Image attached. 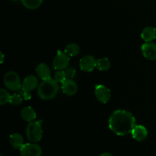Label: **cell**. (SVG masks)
<instances>
[{
  "label": "cell",
  "instance_id": "6da1fadb",
  "mask_svg": "<svg viewBox=\"0 0 156 156\" xmlns=\"http://www.w3.org/2000/svg\"><path fill=\"white\" fill-rule=\"evenodd\" d=\"M136 125L135 117L130 112L125 110H117L109 118L110 129L118 136H126L132 133Z\"/></svg>",
  "mask_w": 156,
  "mask_h": 156
},
{
  "label": "cell",
  "instance_id": "7a4b0ae2",
  "mask_svg": "<svg viewBox=\"0 0 156 156\" xmlns=\"http://www.w3.org/2000/svg\"><path fill=\"white\" fill-rule=\"evenodd\" d=\"M59 86L55 79H49L44 80L37 88V94L43 100H50L54 98L59 92Z\"/></svg>",
  "mask_w": 156,
  "mask_h": 156
},
{
  "label": "cell",
  "instance_id": "3957f363",
  "mask_svg": "<svg viewBox=\"0 0 156 156\" xmlns=\"http://www.w3.org/2000/svg\"><path fill=\"white\" fill-rule=\"evenodd\" d=\"M42 121L29 122L26 128V136L27 140L31 143H38L41 140L43 136V129L41 126Z\"/></svg>",
  "mask_w": 156,
  "mask_h": 156
},
{
  "label": "cell",
  "instance_id": "277c9868",
  "mask_svg": "<svg viewBox=\"0 0 156 156\" xmlns=\"http://www.w3.org/2000/svg\"><path fill=\"white\" fill-rule=\"evenodd\" d=\"M3 82L6 88L12 91H19L21 88L19 76L14 71H9L5 73L3 78Z\"/></svg>",
  "mask_w": 156,
  "mask_h": 156
},
{
  "label": "cell",
  "instance_id": "5b68a950",
  "mask_svg": "<svg viewBox=\"0 0 156 156\" xmlns=\"http://www.w3.org/2000/svg\"><path fill=\"white\" fill-rule=\"evenodd\" d=\"M70 62V58L65 52L58 50L56 57L54 58L53 62V68L56 70L66 69L69 66Z\"/></svg>",
  "mask_w": 156,
  "mask_h": 156
},
{
  "label": "cell",
  "instance_id": "8992f818",
  "mask_svg": "<svg viewBox=\"0 0 156 156\" xmlns=\"http://www.w3.org/2000/svg\"><path fill=\"white\" fill-rule=\"evenodd\" d=\"M21 156H41L42 149L35 143H26L20 149Z\"/></svg>",
  "mask_w": 156,
  "mask_h": 156
},
{
  "label": "cell",
  "instance_id": "52a82bcc",
  "mask_svg": "<svg viewBox=\"0 0 156 156\" xmlns=\"http://www.w3.org/2000/svg\"><path fill=\"white\" fill-rule=\"evenodd\" d=\"M94 94L100 102L106 104L111 99V93L109 88L103 85H97L94 88Z\"/></svg>",
  "mask_w": 156,
  "mask_h": 156
},
{
  "label": "cell",
  "instance_id": "ba28073f",
  "mask_svg": "<svg viewBox=\"0 0 156 156\" xmlns=\"http://www.w3.org/2000/svg\"><path fill=\"white\" fill-rule=\"evenodd\" d=\"M97 66V60L94 59V56L87 55L83 56L79 61V66L80 69L84 72H92Z\"/></svg>",
  "mask_w": 156,
  "mask_h": 156
},
{
  "label": "cell",
  "instance_id": "9c48e42d",
  "mask_svg": "<svg viewBox=\"0 0 156 156\" xmlns=\"http://www.w3.org/2000/svg\"><path fill=\"white\" fill-rule=\"evenodd\" d=\"M142 52L146 59L149 60L156 59V44L153 42H146L142 46Z\"/></svg>",
  "mask_w": 156,
  "mask_h": 156
},
{
  "label": "cell",
  "instance_id": "30bf717a",
  "mask_svg": "<svg viewBox=\"0 0 156 156\" xmlns=\"http://www.w3.org/2000/svg\"><path fill=\"white\" fill-rule=\"evenodd\" d=\"M38 85V79L34 76H28L23 80L21 83V89L30 92L34 90Z\"/></svg>",
  "mask_w": 156,
  "mask_h": 156
},
{
  "label": "cell",
  "instance_id": "8fae6325",
  "mask_svg": "<svg viewBox=\"0 0 156 156\" xmlns=\"http://www.w3.org/2000/svg\"><path fill=\"white\" fill-rule=\"evenodd\" d=\"M131 134H132V136L134 140L139 142H142L147 138L148 130L143 125L136 124L133 129Z\"/></svg>",
  "mask_w": 156,
  "mask_h": 156
},
{
  "label": "cell",
  "instance_id": "7c38bea8",
  "mask_svg": "<svg viewBox=\"0 0 156 156\" xmlns=\"http://www.w3.org/2000/svg\"><path fill=\"white\" fill-rule=\"evenodd\" d=\"M62 92L68 96L74 95L78 90V86L73 79H66L62 83Z\"/></svg>",
  "mask_w": 156,
  "mask_h": 156
},
{
  "label": "cell",
  "instance_id": "4fadbf2b",
  "mask_svg": "<svg viewBox=\"0 0 156 156\" xmlns=\"http://www.w3.org/2000/svg\"><path fill=\"white\" fill-rule=\"evenodd\" d=\"M36 73L38 77L40 79L44 80L51 79V73H50V69L48 65L46 63H40L36 67Z\"/></svg>",
  "mask_w": 156,
  "mask_h": 156
},
{
  "label": "cell",
  "instance_id": "5bb4252c",
  "mask_svg": "<svg viewBox=\"0 0 156 156\" xmlns=\"http://www.w3.org/2000/svg\"><path fill=\"white\" fill-rule=\"evenodd\" d=\"M21 117L24 121L32 122L36 119L37 114L31 107H25L21 110Z\"/></svg>",
  "mask_w": 156,
  "mask_h": 156
},
{
  "label": "cell",
  "instance_id": "9a60e30c",
  "mask_svg": "<svg viewBox=\"0 0 156 156\" xmlns=\"http://www.w3.org/2000/svg\"><path fill=\"white\" fill-rule=\"evenodd\" d=\"M141 37L146 42H152L156 37V29L153 27H146L141 33Z\"/></svg>",
  "mask_w": 156,
  "mask_h": 156
},
{
  "label": "cell",
  "instance_id": "2e32d148",
  "mask_svg": "<svg viewBox=\"0 0 156 156\" xmlns=\"http://www.w3.org/2000/svg\"><path fill=\"white\" fill-rule=\"evenodd\" d=\"M9 141H10L11 146L15 149H20L21 146L24 144V138L21 136V134L18 133L12 134L9 137Z\"/></svg>",
  "mask_w": 156,
  "mask_h": 156
},
{
  "label": "cell",
  "instance_id": "e0dca14e",
  "mask_svg": "<svg viewBox=\"0 0 156 156\" xmlns=\"http://www.w3.org/2000/svg\"><path fill=\"white\" fill-rule=\"evenodd\" d=\"M64 52L69 56H76L80 52V47L77 44L72 43L66 47Z\"/></svg>",
  "mask_w": 156,
  "mask_h": 156
},
{
  "label": "cell",
  "instance_id": "ac0fdd59",
  "mask_svg": "<svg viewBox=\"0 0 156 156\" xmlns=\"http://www.w3.org/2000/svg\"><path fill=\"white\" fill-rule=\"evenodd\" d=\"M96 68L100 71H107L111 68V62L108 58H101L97 60Z\"/></svg>",
  "mask_w": 156,
  "mask_h": 156
},
{
  "label": "cell",
  "instance_id": "d6986e66",
  "mask_svg": "<svg viewBox=\"0 0 156 156\" xmlns=\"http://www.w3.org/2000/svg\"><path fill=\"white\" fill-rule=\"evenodd\" d=\"M21 3L28 9H36L41 5L43 0H21Z\"/></svg>",
  "mask_w": 156,
  "mask_h": 156
},
{
  "label": "cell",
  "instance_id": "ffe728a7",
  "mask_svg": "<svg viewBox=\"0 0 156 156\" xmlns=\"http://www.w3.org/2000/svg\"><path fill=\"white\" fill-rule=\"evenodd\" d=\"M10 94L6 91L5 89H1L0 91V105H4L5 104L9 103L11 99Z\"/></svg>",
  "mask_w": 156,
  "mask_h": 156
},
{
  "label": "cell",
  "instance_id": "44dd1931",
  "mask_svg": "<svg viewBox=\"0 0 156 156\" xmlns=\"http://www.w3.org/2000/svg\"><path fill=\"white\" fill-rule=\"evenodd\" d=\"M22 96L20 94H14L13 95L11 96V99L9 103L12 105H19L22 103L23 101Z\"/></svg>",
  "mask_w": 156,
  "mask_h": 156
},
{
  "label": "cell",
  "instance_id": "7402d4cb",
  "mask_svg": "<svg viewBox=\"0 0 156 156\" xmlns=\"http://www.w3.org/2000/svg\"><path fill=\"white\" fill-rule=\"evenodd\" d=\"M54 79L56 80V82H58V83L62 84V82L66 79L65 72L62 71V70H57V72L55 73Z\"/></svg>",
  "mask_w": 156,
  "mask_h": 156
},
{
  "label": "cell",
  "instance_id": "603a6c76",
  "mask_svg": "<svg viewBox=\"0 0 156 156\" xmlns=\"http://www.w3.org/2000/svg\"><path fill=\"white\" fill-rule=\"evenodd\" d=\"M64 72H65L66 76V79H73V78H75L76 76V71L73 67L68 66L66 69H64Z\"/></svg>",
  "mask_w": 156,
  "mask_h": 156
},
{
  "label": "cell",
  "instance_id": "cb8c5ba5",
  "mask_svg": "<svg viewBox=\"0 0 156 156\" xmlns=\"http://www.w3.org/2000/svg\"><path fill=\"white\" fill-rule=\"evenodd\" d=\"M18 91H19V94L22 96V98L24 99V100L27 101V100H30V99L31 98V94H30V92H27V91H24V90L21 89V88Z\"/></svg>",
  "mask_w": 156,
  "mask_h": 156
},
{
  "label": "cell",
  "instance_id": "d4e9b609",
  "mask_svg": "<svg viewBox=\"0 0 156 156\" xmlns=\"http://www.w3.org/2000/svg\"><path fill=\"white\" fill-rule=\"evenodd\" d=\"M99 156H113V155L110 152H104V153H101Z\"/></svg>",
  "mask_w": 156,
  "mask_h": 156
},
{
  "label": "cell",
  "instance_id": "484cf974",
  "mask_svg": "<svg viewBox=\"0 0 156 156\" xmlns=\"http://www.w3.org/2000/svg\"><path fill=\"white\" fill-rule=\"evenodd\" d=\"M0 55H1V63H2L3 62V61H4V54H3V53L2 52H1V53H0Z\"/></svg>",
  "mask_w": 156,
  "mask_h": 156
},
{
  "label": "cell",
  "instance_id": "4316f807",
  "mask_svg": "<svg viewBox=\"0 0 156 156\" xmlns=\"http://www.w3.org/2000/svg\"><path fill=\"white\" fill-rule=\"evenodd\" d=\"M0 156H3V155H0Z\"/></svg>",
  "mask_w": 156,
  "mask_h": 156
}]
</instances>
